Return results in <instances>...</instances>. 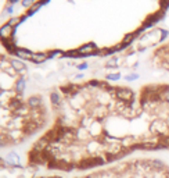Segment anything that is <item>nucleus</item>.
I'll list each match as a JSON object with an SVG mask.
<instances>
[{
	"label": "nucleus",
	"mask_w": 169,
	"mask_h": 178,
	"mask_svg": "<svg viewBox=\"0 0 169 178\" xmlns=\"http://www.w3.org/2000/svg\"><path fill=\"white\" fill-rule=\"evenodd\" d=\"M115 96L119 100H122V102H129V103H132V100H133V92L128 88H116Z\"/></svg>",
	"instance_id": "nucleus-1"
},
{
	"label": "nucleus",
	"mask_w": 169,
	"mask_h": 178,
	"mask_svg": "<svg viewBox=\"0 0 169 178\" xmlns=\"http://www.w3.org/2000/svg\"><path fill=\"white\" fill-rule=\"evenodd\" d=\"M78 53L81 56H92V55H94V53H97V46L94 43L83 44L82 47L78 49Z\"/></svg>",
	"instance_id": "nucleus-2"
},
{
	"label": "nucleus",
	"mask_w": 169,
	"mask_h": 178,
	"mask_svg": "<svg viewBox=\"0 0 169 178\" xmlns=\"http://www.w3.org/2000/svg\"><path fill=\"white\" fill-rule=\"evenodd\" d=\"M14 36V28L11 25L6 24L0 28V39L1 40H7V39H11Z\"/></svg>",
	"instance_id": "nucleus-3"
},
{
	"label": "nucleus",
	"mask_w": 169,
	"mask_h": 178,
	"mask_svg": "<svg viewBox=\"0 0 169 178\" xmlns=\"http://www.w3.org/2000/svg\"><path fill=\"white\" fill-rule=\"evenodd\" d=\"M18 59H21V60H31L32 59V56H34V53L32 52H29V50H26V49H17L15 50V53H14Z\"/></svg>",
	"instance_id": "nucleus-4"
},
{
	"label": "nucleus",
	"mask_w": 169,
	"mask_h": 178,
	"mask_svg": "<svg viewBox=\"0 0 169 178\" xmlns=\"http://www.w3.org/2000/svg\"><path fill=\"white\" fill-rule=\"evenodd\" d=\"M42 106V99L39 96H31L28 99V107L29 109H39Z\"/></svg>",
	"instance_id": "nucleus-5"
},
{
	"label": "nucleus",
	"mask_w": 169,
	"mask_h": 178,
	"mask_svg": "<svg viewBox=\"0 0 169 178\" xmlns=\"http://www.w3.org/2000/svg\"><path fill=\"white\" fill-rule=\"evenodd\" d=\"M10 65H11L17 72H25V71H26L25 64L22 61H19V60H11V61H10Z\"/></svg>",
	"instance_id": "nucleus-6"
},
{
	"label": "nucleus",
	"mask_w": 169,
	"mask_h": 178,
	"mask_svg": "<svg viewBox=\"0 0 169 178\" xmlns=\"http://www.w3.org/2000/svg\"><path fill=\"white\" fill-rule=\"evenodd\" d=\"M1 43H3V46L9 50L10 53H15V50L18 49V47L15 46V42L13 40V38H11V39H7V40H1Z\"/></svg>",
	"instance_id": "nucleus-7"
},
{
	"label": "nucleus",
	"mask_w": 169,
	"mask_h": 178,
	"mask_svg": "<svg viewBox=\"0 0 169 178\" xmlns=\"http://www.w3.org/2000/svg\"><path fill=\"white\" fill-rule=\"evenodd\" d=\"M47 59H48V55H44V53H34L31 61H34L36 64H40V63H44Z\"/></svg>",
	"instance_id": "nucleus-8"
},
{
	"label": "nucleus",
	"mask_w": 169,
	"mask_h": 178,
	"mask_svg": "<svg viewBox=\"0 0 169 178\" xmlns=\"http://www.w3.org/2000/svg\"><path fill=\"white\" fill-rule=\"evenodd\" d=\"M25 89V79L24 78H18L15 82V93L17 95H22Z\"/></svg>",
	"instance_id": "nucleus-9"
},
{
	"label": "nucleus",
	"mask_w": 169,
	"mask_h": 178,
	"mask_svg": "<svg viewBox=\"0 0 169 178\" xmlns=\"http://www.w3.org/2000/svg\"><path fill=\"white\" fill-rule=\"evenodd\" d=\"M50 99H51V103H53L54 107H58L61 104V98H60V95L57 92H53V93L50 95Z\"/></svg>",
	"instance_id": "nucleus-10"
},
{
	"label": "nucleus",
	"mask_w": 169,
	"mask_h": 178,
	"mask_svg": "<svg viewBox=\"0 0 169 178\" xmlns=\"http://www.w3.org/2000/svg\"><path fill=\"white\" fill-rule=\"evenodd\" d=\"M40 7H42V4H40L39 1H36V3H35V4L32 6L31 9H29V11H28V14H26V17H31V15H34L35 13H36V11H38L39 9H40Z\"/></svg>",
	"instance_id": "nucleus-11"
},
{
	"label": "nucleus",
	"mask_w": 169,
	"mask_h": 178,
	"mask_svg": "<svg viewBox=\"0 0 169 178\" xmlns=\"http://www.w3.org/2000/svg\"><path fill=\"white\" fill-rule=\"evenodd\" d=\"M135 36H136L135 34H129V35H126L125 38H123V42H122V43L125 44V46H128V44H130V43H132V40L135 39Z\"/></svg>",
	"instance_id": "nucleus-12"
},
{
	"label": "nucleus",
	"mask_w": 169,
	"mask_h": 178,
	"mask_svg": "<svg viewBox=\"0 0 169 178\" xmlns=\"http://www.w3.org/2000/svg\"><path fill=\"white\" fill-rule=\"evenodd\" d=\"M19 22H22V21H21V17H15V18H11V20H10L9 22H7V24L11 25L13 28H15V27H17V25L19 24Z\"/></svg>",
	"instance_id": "nucleus-13"
},
{
	"label": "nucleus",
	"mask_w": 169,
	"mask_h": 178,
	"mask_svg": "<svg viewBox=\"0 0 169 178\" xmlns=\"http://www.w3.org/2000/svg\"><path fill=\"white\" fill-rule=\"evenodd\" d=\"M35 3H36L35 0H22V6H24V7H26V9H31V7H32Z\"/></svg>",
	"instance_id": "nucleus-14"
},
{
	"label": "nucleus",
	"mask_w": 169,
	"mask_h": 178,
	"mask_svg": "<svg viewBox=\"0 0 169 178\" xmlns=\"http://www.w3.org/2000/svg\"><path fill=\"white\" fill-rule=\"evenodd\" d=\"M161 7H162V10L166 11L169 9V0H161Z\"/></svg>",
	"instance_id": "nucleus-15"
},
{
	"label": "nucleus",
	"mask_w": 169,
	"mask_h": 178,
	"mask_svg": "<svg viewBox=\"0 0 169 178\" xmlns=\"http://www.w3.org/2000/svg\"><path fill=\"white\" fill-rule=\"evenodd\" d=\"M116 61H118L116 59L110 60V61H108V63L106 64V67H107V68H112V67H115V65H116Z\"/></svg>",
	"instance_id": "nucleus-16"
},
{
	"label": "nucleus",
	"mask_w": 169,
	"mask_h": 178,
	"mask_svg": "<svg viewBox=\"0 0 169 178\" xmlns=\"http://www.w3.org/2000/svg\"><path fill=\"white\" fill-rule=\"evenodd\" d=\"M119 77H121L119 74H110L108 77H107V78L111 79V81H116V79H119Z\"/></svg>",
	"instance_id": "nucleus-17"
},
{
	"label": "nucleus",
	"mask_w": 169,
	"mask_h": 178,
	"mask_svg": "<svg viewBox=\"0 0 169 178\" xmlns=\"http://www.w3.org/2000/svg\"><path fill=\"white\" fill-rule=\"evenodd\" d=\"M164 98L166 102H169V89H165L164 90Z\"/></svg>",
	"instance_id": "nucleus-18"
},
{
	"label": "nucleus",
	"mask_w": 169,
	"mask_h": 178,
	"mask_svg": "<svg viewBox=\"0 0 169 178\" xmlns=\"http://www.w3.org/2000/svg\"><path fill=\"white\" fill-rule=\"evenodd\" d=\"M136 78H137V75L133 74V75H129V77H128L126 79H128V81H133V79H136Z\"/></svg>",
	"instance_id": "nucleus-19"
},
{
	"label": "nucleus",
	"mask_w": 169,
	"mask_h": 178,
	"mask_svg": "<svg viewBox=\"0 0 169 178\" xmlns=\"http://www.w3.org/2000/svg\"><path fill=\"white\" fill-rule=\"evenodd\" d=\"M78 68H79V70H85V68H87V64H86V63H83V64L78 65Z\"/></svg>",
	"instance_id": "nucleus-20"
},
{
	"label": "nucleus",
	"mask_w": 169,
	"mask_h": 178,
	"mask_svg": "<svg viewBox=\"0 0 169 178\" xmlns=\"http://www.w3.org/2000/svg\"><path fill=\"white\" fill-rule=\"evenodd\" d=\"M7 13H13V6H9L7 7Z\"/></svg>",
	"instance_id": "nucleus-21"
},
{
	"label": "nucleus",
	"mask_w": 169,
	"mask_h": 178,
	"mask_svg": "<svg viewBox=\"0 0 169 178\" xmlns=\"http://www.w3.org/2000/svg\"><path fill=\"white\" fill-rule=\"evenodd\" d=\"M39 3H40V4H42V6H43V4H46V3H48V0H40Z\"/></svg>",
	"instance_id": "nucleus-22"
},
{
	"label": "nucleus",
	"mask_w": 169,
	"mask_h": 178,
	"mask_svg": "<svg viewBox=\"0 0 169 178\" xmlns=\"http://www.w3.org/2000/svg\"><path fill=\"white\" fill-rule=\"evenodd\" d=\"M17 1H18V0H10V3H11V6L14 4V3H17Z\"/></svg>",
	"instance_id": "nucleus-23"
}]
</instances>
